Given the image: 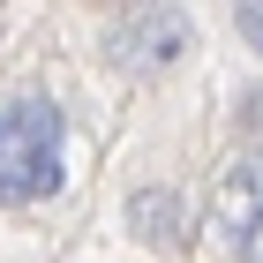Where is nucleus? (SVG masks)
Here are the masks:
<instances>
[{"label":"nucleus","mask_w":263,"mask_h":263,"mask_svg":"<svg viewBox=\"0 0 263 263\" xmlns=\"http://www.w3.org/2000/svg\"><path fill=\"white\" fill-rule=\"evenodd\" d=\"M68 181V113L38 90L0 98V211L53 203Z\"/></svg>","instance_id":"nucleus-1"},{"label":"nucleus","mask_w":263,"mask_h":263,"mask_svg":"<svg viewBox=\"0 0 263 263\" xmlns=\"http://www.w3.org/2000/svg\"><path fill=\"white\" fill-rule=\"evenodd\" d=\"M188 53H196V23H188L181 0H136L105 30V61L121 76H173Z\"/></svg>","instance_id":"nucleus-2"},{"label":"nucleus","mask_w":263,"mask_h":263,"mask_svg":"<svg viewBox=\"0 0 263 263\" xmlns=\"http://www.w3.org/2000/svg\"><path fill=\"white\" fill-rule=\"evenodd\" d=\"M233 30L248 53H263V0H233Z\"/></svg>","instance_id":"nucleus-6"},{"label":"nucleus","mask_w":263,"mask_h":263,"mask_svg":"<svg viewBox=\"0 0 263 263\" xmlns=\"http://www.w3.org/2000/svg\"><path fill=\"white\" fill-rule=\"evenodd\" d=\"M233 128H241L248 143H263V83H256V90H241V98H233Z\"/></svg>","instance_id":"nucleus-5"},{"label":"nucleus","mask_w":263,"mask_h":263,"mask_svg":"<svg viewBox=\"0 0 263 263\" xmlns=\"http://www.w3.org/2000/svg\"><path fill=\"white\" fill-rule=\"evenodd\" d=\"M211 218H218V241L233 248L241 263H263V158L241 165V173H226Z\"/></svg>","instance_id":"nucleus-3"},{"label":"nucleus","mask_w":263,"mask_h":263,"mask_svg":"<svg viewBox=\"0 0 263 263\" xmlns=\"http://www.w3.org/2000/svg\"><path fill=\"white\" fill-rule=\"evenodd\" d=\"M128 233H136L143 248H181L188 241V203L173 196V188H136V196H128Z\"/></svg>","instance_id":"nucleus-4"}]
</instances>
